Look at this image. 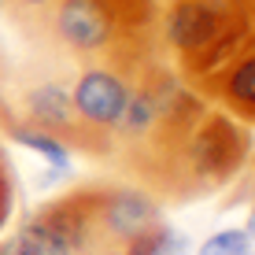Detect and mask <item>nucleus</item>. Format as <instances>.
Listing matches in <instances>:
<instances>
[{
    "label": "nucleus",
    "mask_w": 255,
    "mask_h": 255,
    "mask_svg": "<svg viewBox=\"0 0 255 255\" xmlns=\"http://www.w3.org/2000/svg\"><path fill=\"white\" fill-rule=\"evenodd\" d=\"M252 255H255V248H252Z\"/></svg>",
    "instance_id": "obj_16"
},
{
    "label": "nucleus",
    "mask_w": 255,
    "mask_h": 255,
    "mask_svg": "<svg viewBox=\"0 0 255 255\" xmlns=\"http://www.w3.org/2000/svg\"><path fill=\"white\" fill-rule=\"evenodd\" d=\"M0 255H30V252H22V248H15V241H7L4 248H0Z\"/></svg>",
    "instance_id": "obj_14"
},
{
    "label": "nucleus",
    "mask_w": 255,
    "mask_h": 255,
    "mask_svg": "<svg viewBox=\"0 0 255 255\" xmlns=\"http://www.w3.org/2000/svg\"><path fill=\"white\" fill-rule=\"evenodd\" d=\"M248 148H252V137L233 115L204 111L170 166L163 204L166 200H196L222 189L248 163Z\"/></svg>",
    "instance_id": "obj_2"
},
{
    "label": "nucleus",
    "mask_w": 255,
    "mask_h": 255,
    "mask_svg": "<svg viewBox=\"0 0 255 255\" xmlns=\"http://www.w3.org/2000/svg\"><path fill=\"white\" fill-rule=\"evenodd\" d=\"M78 230H82V185L30 211L11 241L30 255H74Z\"/></svg>",
    "instance_id": "obj_5"
},
{
    "label": "nucleus",
    "mask_w": 255,
    "mask_h": 255,
    "mask_svg": "<svg viewBox=\"0 0 255 255\" xmlns=\"http://www.w3.org/2000/svg\"><path fill=\"white\" fill-rule=\"evenodd\" d=\"M163 222V204L140 185H82V230L74 255H122Z\"/></svg>",
    "instance_id": "obj_3"
},
{
    "label": "nucleus",
    "mask_w": 255,
    "mask_h": 255,
    "mask_svg": "<svg viewBox=\"0 0 255 255\" xmlns=\"http://www.w3.org/2000/svg\"><path fill=\"white\" fill-rule=\"evenodd\" d=\"M19 122H30L37 129H48L59 140H67L70 152H85L89 155V144H85V133L74 119V108H70V85L63 78H41V82L26 85L19 93V108H15Z\"/></svg>",
    "instance_id": "obj_6"
},
{
    "label": "nucleus",
    "mask_w": 255,
    "mask_h": 255,
    "mask_svg": "<svg viewBox=\"0 0 255 255\" xmlns=\"http://www.w3.org/2000/svg\"><path fill=\"white\" fill-rule=\"evenodd\" d=\"M244 233H248L252 244H255V200H252V211H248V222H244Z\"/></svg>",
    "instance_id": "obj_13"
},
{
    "label": "nucleus",
    "mask_w": 255,
    "mask_h": 255,
    "mask_svg": "<svg viewBox=\"0 0 255 255\" xmlns=\"http://www.w3.org/2000/svg\"><path fill=\"white\" fill-rule=\"evenodd\" d=\"M122 255H189V237L181 230H174L163 218L159 226H152V230H144L140 237H133Z\"/></svg>",
    "instance_id": "obj_9"
},
{
    "label": "nucleus",
    "mask_w": 255,
    "mask_h": 255,
    "mask_svg": "<svg viewBox=\"0 0 255 255\" xmlns=\"http://www.w3.org/2000/svg\"><path fill=\"white\" fill-rule=\"evenodd\" d=\"M137 74L111 63H85L78 78L70 82V108L85 133L89 155L115 152V133L126 115L129 93H133Z\"/></svg>",
    "instance_id": "obj_4"
},
{
    "label": "nucleus",
    "mask_w": 255,
    "mask_h": 255,
    "mask_svg": "<svg viewBox=\"0 0 255 255\" xmlns=\"http://www.w3.org/2000/svg\"><path fill=\"white\" fill-rule=\"evenodd\" d=\"M52 4H56V0H4V7H11V15L19 22L37 19L41 30H45V19H48V11H52Z\"/></svg>",
    "instance_id": "obj_12"
},
{
    "label": "nucleus",
    "mask_w": 255,
    "mask_h": 255,
    "mask_svg": "<svg viewBox=\"0 0 255 255\" xmlns=\"http://www.w3.org/2000/svg\"><path fill=\"white\" fill-rule=\"evenodd\" d=\"M0 22H4V0H0Z\"/></svg>",
    "instance_id": "obj_15"
},
{
    "label": "nucleus",
    "mask_w": 255,
    "mask_h": 255,
    "mask_svg": "<svg viewBox=\"0 0 255 255\" xmlns=\"http://www.w3.org/2000/svg\"><path fill=\"white\" fill-rule=\"evenodd\" d=\"M155 0H56L45 33L59 52L85 63H111L140 74L155 52Z\"/></svg>",
    "instance_id": "obj_1"
},
{
    "label": "nucleus",
    "mask_w": 255,
    "mask_h": 255,
    "mask_svg": "<svg viewBox=\"0 0 255 255\" xmlns=\"http://www.w3.org/2000/svg\"><path fill=\"white\" fill-rule=\"evenodd\" d=\"M207 93H215L230 108L233 119L255 122V45L244 48L237 59H230L218 70V78L207 85Z\"/></svg>",
    "instance_id": "obj_7"
},
{
    "label": "nucleus",
    "mask_w": 255,
    "mask_h": 255,
    "mask_svg": "<svg viewBox=\"0 0 255 255\" xmlns=\"http://www.w3.org/2000/svg\"><path fill=\"white\" fill-rule=\"evenodd\" d=\"M4 137L11 140V144H19L22 152H33L45 166H56V170H70V144L67 140H59L56 133H48V129H37L30 126V122H11V126L4 129Z\"/></svg>",
    "instance_id": "obj_8"
},
{
    "label": "nucleus",
    "mask_w": 255,
    "mask_h": 255,
    "mask_svg": "<svg viewBox=\"0 0 255 255\" xmlns=\"http://www.w3.org/2000/svg\"><path fill=\"white\" fill-rule=\"evenodd\" d=\"M252 237L244 233V226H226V230L211 233L204 244L196 248V255H252Z\"/></svg>",
    "instance_id": "obj_10"
},
{
    "label": "nucleus",
    "mask_w": 255,
    "mask_h": 255,
    "mask_svg": "<svg viewBox=\"0 0 255 255\" xmlns=\"http://www.w3.org/2000/svg\"><path fill=\"white\" fill-rule=\"evenodd\" d=\"M11 207H15V170L7 163L4 148H0V233H4L7 218H11Z\"/></svg>",
    "instance_id": "obj_11"
}]
</instances>
